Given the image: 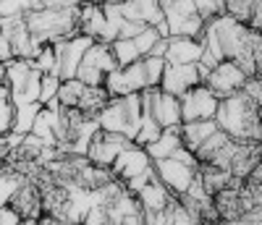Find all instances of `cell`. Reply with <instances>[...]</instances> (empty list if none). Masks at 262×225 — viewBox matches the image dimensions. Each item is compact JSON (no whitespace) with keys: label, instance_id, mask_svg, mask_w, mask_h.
<instances>
[{"label":"cell","instance_id":"1","mask_svg":"<svg viewBox=\"0 0 262 225\" xmlns=\"http://www.w3.org/2000/svg\"><path fill=\"white\" fill-rule=\"evenodd\" d=\"M215 123L228 137H233L238 142H259L262 144V110L244 89L221 100L217 112H215Z\"/></svg>","mask_w":262,"mask_h":225},{"label":"cell","instance_id":"2","mask_svg":"<svg viewBox=\"0 0 262 225\" xmlns=\"http://www.w3.org/2000/svg\"><path fill=\"white\" fill-rule=\"evenodd\" d=\"M160 8L165 13L170 37H194V39H202L207 21L196 13L194 0H160Z\"/></svg>","mask_w":262,"mask_h":225},{"label":"cell","instance_id":"3","mask_svg":"<svg viewBox=\"0 0 262 225\" xmlns=\"http://www.w3.org/2000/svg\"><path fill=\"white\" fill-rule=\"evenodd\" d=\"M142 107L147 116H152L163 128H176L184 123L181 118V100L163 92L160 86H147L142 92Z\"/></svg>","mask_w":262,"mask_h":225},{"label":"cell","instance_id":"4","mask_svg":"<svg viewBox=\"0 0 262 225\" xmlns=\"http://www.w3.org/2000/svg\"><path fill=\"white\" fill-rule=\"evenodd\" d=\"M118 69V63H116V55L111 50V44H105V42H95L90 50H86L81 65H79V74L76 79L84 81L86 86H102L105 76L116 71Z\"/></svg>","mask_w":262,"mask_h":225},{"label":"cell","instance_id":"5","mask_svg":"<svg viewBox=\"0 0 262 225\" xmlns=\"http://www.w3.org/2000/svg\"><path fill=\"white\" fill-rule=\"evenodd\" d=\"M179 100H181L184 123H189V121H212L215 112H217V105H221V97H217L207 84H196L194 89H189V92Z\"/></svg>","mask_w":262,"mask_h":225},{"label":"cell","instance_id":"6","mask_svg":"<svg viewBox=\"0 0 262 225\" xmlns=\"http://www.w3.org/2000/svg\"><path fill=\"white\" fill-rule=\"evenodd\" d=\"M102 86L107 89L111 97H128L134 92H144L147 89V76H144L142 60L131 63V65H118L116 71H111L105 76Z\"/></svg>","mask_w":262,"mask_h":225},{"label":"cell","instance_id":"7","mask_svg":"<svg viewBox=\"0 0 262 225\" xmlns=\"http://www.w3.org/2000/svg\"><path fill=\"white\" fill-rule=\"evenodd\" d=\"M53 44H55V53H58V76L60 79H76L79 65H81L86 50L95 44V39L86 37V34H76V37L60 39V42H53Z\"/></svg>","mask_w":262,"mask_h":225},{"label":"cell","instance_id":"8","mask_svg":"<svg viewBox=\"0 0 262 225\" xmlns=\"http://www.w3.org/2000/svg\"><path fill=\"white\" fill-rule=\"evenodd\" d=\"M131 144L128 137H123V133H111V131H97L95 139L90 142V149H86V160H90L92 165L97 168H107L111 170L116 157Z\"/></svg>","mask_w":262,"mask_h":225},{"label":"cell","instance_id":"9","mask_svg":"<svg viewBox=\"0 0 262 225\" xmlns=\"http://www.w3.org/2000/svg\"><path fill=\"white\" fill-rule=\"evenodd\" d=\"M247 81H249L247 71H244L236 60H221V63H217L215 69L210 71V76H207L205 84L223 100V97H228V95L242 92Z\"/></svg>","mask_w":262,"mask_h":225},{"label":"cell","instance_id":"10","mask_svg":"<svg viewBox=\"0 0 262 225\" xmlns=\"http://www.w3.org/2000/svg\"><path fill=\"white\" fill-rule=\"evenodd\" d=\"M118 8H121L123 18L144 21L147 27H155V29L160 32V37H170L165 13H163V8H160V0H123Z\"/></svg>","mask_w":262,"mask_h":225},{"label":"cell","instance_id":"11","mask_svg":"<svg viewBox=\"0 0 262 225\" xmlns=\"http://www.w3.org/2000/svg\"><path fill=\"white\" fill-rule=\"evenodd\" d=\"M196 84H202L196 63H168L165 71H163L160 89L168 92V95H173V97H184Z\"/></svg>","mask_w":262,"mask_h":225},{"label":"cell","instance_id":"12","mask_svg":"<svg viewBox=\"0 0 262 225\" xmlns=\"http://www.w3.org/2000/svg\"><path fill=\"white\" fill-rule=\"evenodd\" d=\"M155 170H158V178L165 184V189H168L173 196L186 194V189L191 186L194 175H196V168H189L186 163L176 160V157L158 160V163H155Z\"/></svg>","mask_w":262,"mask_h":225},{"label":"cell","instance_id":"13","mask_svg":"<svg viewBox=\"0 0 262 225\" xmlns=\"http://www.w3.org/2000/svg\"><path fill=\"white\" fill-rule=\"evenodd\" d=\"M152 165H155V163H152V157L147 154V149L131 142V144L116 157L111 173L118 178V181H131V178H137V175H142L144 170H149Z\"/></svg>","mask_w":262,"mask_h":225},{"label":"cell","instance_id":"14","mask_svg":"<svg viewBox=\"0 0 262 225\" xmlns=\"http://www.w3.org/2000/svg\"><path fill=\"white\" fill-rule=\"evenodd\" d=\"M21 220H39L45 215V201H42V191L34 181H27L21 184V189L13 194L11 205H8Z\"/></svg>","mask_w":262,"mask_h":225},{"label":"cell","instance_id":"15","mask_svg":"<svg viewBox=\"0 0 262 225\" xmlns=\"http://www.w3.org/2000/svg\"><path fill=\"white\" fill-rule=\"evenodd\" d=\"M205 53V42L194 39V37H170L168 39V63H200Z\"/></svg>","mask_w":262,"mask_h":225},{"label":"cell","instance_id":"16","mask_svg":"<svg viewBox=\"0 0 262 225\" xmlns=\"http://www.w3.org/2000/svg\"><path fill=\"white\" fill-rule=\"evenodd\" d=\"M97 121H100V128L102 131L123 133V137H128V110H126L123 97H111V102L100 110Z\"/></svg>","mask_w":262,"mask_h":225},{"label":"cell","instance_id":"17","mask_svg":"<svg viewBox=\"0 0 262 225\" xmlns=\"http://www.w3.org/2000/svg\"><path fill=\"white\" fill-rule=\"evenodd\" d=\"M184 147V139H181V128H163V133L152 142L147 144V154L152 157V163H158V160H165V157H173L179 149Z\"/></svg>","mask_w":262,"mask_h":225},{"label":"cell","instance_id":"18","mask_svg":"<svg viewBox=\"0 0 262 225\" xmlns=\"http://www.w3.org/2000/svg\"><path fill=\"white\" fill-rule=\"evenodd\" d=\"M3 69V81H6V86H8V92H11V97H16L21 89H24V84H27V79H29V74H32V60H27V58H11L8 63H3L0 65Z\"/></svg>","mask_w":262,"mask_h":225},{"label":"cell","instance_id":"19","mask_svg":"<svg viewBox=\"0 0 262 225\" xmlns=\"http://www.w3.org/2000/svg\"><path fill=\"white\" fill-rule=\"evenodd\" d=\"M137 199H139L142 210H147V212H158V210H165V207L170 205L173 194L165 189V184L160 181V178H152V181H149L142 191H137Z\"/></svg>","mask_w":262,"mask_h":225},{"label":"cell","instance_id":"20","mask_svg":"<svg viewBox=\"0 0 262 225\" xmlns=\"http://www.w3.org/2000/svg\"><path fill=\"white\" fill-rule=\"evenodd\" d=\"M179 128H181L184 147H189L191 152H196V149L202 147V142H205L207 137H212V133L221 128V126H217L215 118H212V121H189V123H181Z\"/></svg>","mask_w":262,"mask_h":225},{"label":"cell","instance_id":"21","mask_svg":"<svg viewBox=\"0 0 262 225\" xmlns=\"http://www.w3.org/2000/svg\"><path fill=\"white\" fill-rule=\"evenodd\" d=\"M42 102H21V105H13V128L16 133H21V137H27V133H32V126L37 121V116L42 112Z\"/></svg>","mask_w":262,"mask_h":225},{"label":"cell","instance_id":"22","mask_svg":"<svg viewBox=\"0 0 262 225\" xmlns=\"http://www.w3.org/2000/svg\"><path fill=\"white\" fill-rule=\"evenodd\" d=\"M107 102H111V95H107L105 86H84L76 110L84 112V116H95V118H97L100 110H102Z\"/></svg>","mask_w":262,"mask_h":225},{"label":"cell","instance_id":"23","mask_svg":"<svg viewBox=\"0 0 262 225\" xmlns=\"http://www.w3.org/2000/svg\"><path fill=\"white\" fill-rule=\"evenodd\" d=\"M24 181H27V175L13 170L11 165L0 170V207H8L11 205L13 194L21 189V184H24Z\"/></svg>","mask_w":262,"mask_h":225},{"label":"cell","instance_id":"24","mask_svg":"<svg viewBox=\"0 0 262 225\" xmlns=\"http://www.w3.org/2000/svg\"><path fill=\"white\" fill-rule=\"evenodd\" d=\"M111 50H113L118 65H131V63L142 60V53H139L134 39H113L111 42Z\"/></svg>","mask_w":262,"mask_h":225},{"label":"cell","instance_id":"25","mask_svg":"<svg viewBox=\"0 0 262 225\" xmlns=\"http://www.w3.org/2000/svg\"><path fill=\"white\" fill-rule=\"evenodd\" d=\"M84 86H86V84H84V81H79V79H63L55 100H58L63 107H76V105H79V100H81Z\"/></svg>","mask_w":262,"mask_h":225},{"label":"cell","instance_id":"26","mask_svg":"<svg viewBox=\"0 0 262 225\" xmlns=\"http://www.w3.org/2000/svg\"><path fill=\"white\" fill-rule=\"evenodd\" d=\"M32 65L39 74H58V53H55V44H42L37 50V55L32 58Z\"/></svg>","mask_w":262,"mask_h":225},{"label":"cell","instance_id":"27","mask_svg":"<svg viewBox=\"0 0 262 225\" xmlns=\"http://www.w3.org/2000/svg\"><path fill=\"white\" fill-rule=\"evenodd\" d=\"M163 133V126L152 118V116H147L144 112V118H142V126H139V131H137V137H134V144H139V147H147V144H152L158 137Z\"/></svg>","mask_w":262,"mask_h":225},{"label":"cell","instance_id":"28","mask_svg":"<svg viewBox=\"0 0 262 225\" xmlns=\"http://www.w3.org/2000/svg\"><path fill=\"white\" fill-rule=\"evenodd\" d=\"M142 65H144L147 86H160V81H163V71H165L168 60H165V58H155V55H144V58H142Z\"/></svg>","mask_w":262,"mask_h":225},{"label":"cell","instance_id":"29","mask_svg":"<svg viewBox=\"0 0 262 225\" xmlns=\"http://www.w3.org/2000/svg\"><path fill=\"white\" fill-rule=\"evenodd\" d=\"M60 76L58 74H42V86H39V102L48 105L58 97V89H60Z\"/></svg>","mask_w":262,"mask_h":225},{"label":"cell","instance_id":"30","mask_svg":"<svg viewBox=\"0 0 262 225\" xmlns=\"http://www.w3.org/2000/svg\"><path fill=\"white\" fill-rule=\"evenodd\" d=\"M160 39V32L155 29V27H147L142 34H137L134 37V42H137V48H139V53H142V58L144 55H149V50H152V44H155Z\"/></svg>","mask_w":262,"mask_h":225},{"label":"cell","instance_id":"31","mask_svg":"<svg viewBox=\"0 0 262 225\" xmlns=\"http://www.w3.org/2000/svg\"><path fill=\"white\" fill-rule=\"evenodd\" d=\"M13 128V102L11 97H3L0 100V137L8 133Z\"/></svg>","mask_w":262,"mask_h":225},{"label":"cell","instance_id":"32","mask_svg":"<svg viewBox=\"0 0 262 225\" xmlns=\"http://www.w3.org/2000/svg\"><path fill=\"white\" fill-rule=\"evenodd\" d=\"M81 225H107V210H105V205L90 207V212H86L84 220H81Z\"/></svg>","mask_w":262,"mask_h":225},{"label":"cell","instance_id":"33","mask_svg":"<svg viewBox=\"0 0 262 225\" xmlns=\"http://www.w3.org/2000/svg\"><path fill=\"white\" fill-rule=\"evenodd\" d=\"M144 29H147L144 21H131V18H126V21H123V27H121L118 39H134V37H137V34H142Z\"/></svg>","mask_w":262,"mask_h":225},{"label":"cell","instance_id":"34","mask_svg":"<svg viewBox=\"0 0 262 225\" xmlns=\"http://www.w3.org/2000/svg\"><path fill=\"white\" fill-rule=\"evenodd\" d=\"M244 92L257 102V107L262 110V76H252L247 84H244Z\"/></svg>","mask_w":262,"mask_h":225},{"label":"cell","instance_id":"35","mask_svg":"<svg viewBox=\"0 0 262 225\" xmlns=\"http://www.w3.org/2000/svg\"><path fill=\"white\" fill-rule=\"evenodd\" d=\"M173 157H176V160H181V163H186L189 168H200V160H196V154L189 149V147H181L176 154H173Z\"/></svg>","mask_w":262,"mask_h":225},{"label":"cell","instance_id":"36","mask_svg":"<svg viewBox=\"0 0 262 225\" xmlns=\"http://www.w3.org/2000/svg\"><path fill=\"white\" fill-rule=\"evenodd\" d=\"M13 58V50H11V39L3 34V32H0V65H3V63H8Z\"/></svg>","mask_w":262,"mask_h":225},{"label":"cell","instance_id":"37","mask_svg":"<svg viewBox=\"0 0 262 225\" xmlns=\"http://www.w3.org/2000/svg\"><path fill=\"white\" fill-rule=\"evenodd\" d=\"M168 39H170V37H160L155 44H152L149 55H155V58H165V53H168Z\"/></svg>","mask_w":262,"mask_h":225},{"label":"cell","instance_id":"38","mask_svg":"<svg viewBox=\"0 0 262 225\" xmlns=\"http://www.w3.org/2000/svg\"><path fill=\"white\" fill-rule=\"evenodd\" d=\"M247 181H252V184H262V157H259V163H257V168L252 170V175L247 178Z\"/></svg>","mask_w":262,"mask_h":225},{"label":"cell","instance_id":"39","mask_svg":"<svg viewBox=\"0 0 262 225\" xmlns=\"http://www.w3.org/2000/svg\"><path fill=\"white\" fill-rule=\"evenodd\" d=\"M18 225H39V220H21Z\"/></svg>","mask_w":262,"mask_h":225},{"label":"cell","instance_id":"40","mask_svg":"<svg viewBox=\"0 0 262 225\" xmlns=\"http://www.w3.org/2000/svg\"><path fill=\"white\" fill-rule=\"evenodd\" d=\"M107 225H111V222H107Z\"/></svg>","mask_w":262,"mask_h":225}]
</instances>
